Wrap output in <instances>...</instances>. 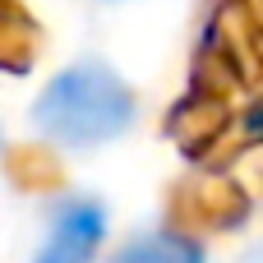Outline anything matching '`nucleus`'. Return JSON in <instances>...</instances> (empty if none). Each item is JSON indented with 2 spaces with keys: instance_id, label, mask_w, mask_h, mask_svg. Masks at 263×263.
I'll list each match as a JSON object with an SVG mask.
<instances>
[{
  "instance_id": "20e7f679",
  "label": "nucleus",
  "mask_w": 263,
  "mask_h": 263,
  "mask_svg": "<svg viewBox=\"0 0 263 263\" xmlns=\"http://www.w3.org/2000/svg\"><path fill=\"white\" fill-rule=\"evenodd\" d=\"M254 263H263V250H259V259H254Z\"/></svg>"
},
{
  "instance_id": "f03ea898",
  "label": "nucleus",
  "mask_w": 263,
  "mask_h": 263,
  "mask_svg": "<svg viewBox=\"0 0 263 263\" xmlns=\"http://www.w3.org/2000/svg\"><path fill=\"white\" fill-rule=\"evenodd\" d=\"M102 231H106L102 208L88 203V199H74V203H65V208L55 213L51 236H46L37 263H88L92 250L102 245Z\"/></svg>"
},
{
  "instance_id": "7ed1b4c3",
  "label": "nucleus",
  "mask_w": 263,
  "mask_h": 263,
  "mask_svg": "<svg viewBox=\"0 0 263 263\" xmlns=\"http://www.w3.org/2000/svg\"><path fill=\"white\" fill-rule=\"evenodd\" d=\"M111 263H203V250L185 236H171V231H153V236H139L129 240Z\"/></svg>"
},
{
  "instance_id": "f257e3e1",
  "label": "nucleus",
  "mask_w": 263,
  "mask_h": 263,
  "mask_svg": "<svg viewBox=\"0 0 263 263\" xmlns=\"http://www.w3.org/2000/svg\"><path fill=\"white\" fill-rule=\"evenodd\" d=\"M134 116L129 88L102 65H74L37 97V129L65 148H92L116 139Z\"/></svg>"
}]
</instances>
